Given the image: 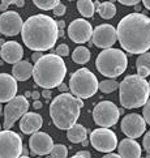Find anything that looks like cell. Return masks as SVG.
I'll list each match as a JSON object with an SVG mask.
<instances>
[{
  "label": "cell",
  "instance_id": "cell-47",
  "mask_svg": "<svg viewBox=\"0 0 150 158\" xmlns=\"http://www.w3.org/2000/svg\"><path fill=\"white\" fill-rule=\"evenodd\" d=\"M59 37H64V29H59Z\"/></svg>",
  "mask_w": 150,
  "mask_h": 158
},
{
  "label": "cell",
  "instance_id": "cell-41",
  "mask_svg": "<svg viewBox=\"0 0 150 158\" xmlns=\"http://www.w3.org/2000/svg\"><path fill=\"white\" fill-rule=\"evenodd\" d=\"M14 4L17 5L18 8H22V7H24V5H25V0H16Z\"/></svg>",
  "mask_w": 150,
  "mask_h": 158
},
{
  "label": "cell",
  "instance_id": "cell-25",
  "mask_svg": "<svg viewBox=\"0 0 150 158\" xmlns=\"http://www.w3.org/2000/svg\"><path fill=\"white\" fill-rule=\"evenodd\" d=\"M77 9L81 13V16H84L86 19H90L94 16L95 12V7H94L93 0H77Z\"/></svg>",
  "mask_w": 150,
  "mask_h": 158
},
{
  "label": "cell",
  "instance_id": "cell-6",
  "mask_svg": "<svg viewBox=\"0 0 150 158\" xmlns=\"http://www.w3.org/2000/svg\"><path fill=\"white\" fill-rule=\"evenodd\" d=\"M98 72L104 77L116 78L121 76L128 67V58L119 48H104L95 59Z\"/></svg>",
  "mask_w": 150,
  "mask_h": 158
},
{
  "label": "cell",
  "instance_id": "cell-45",
  "mask_svg": "<svg viewBox=\"0 0 150 158\" xmlns=\"http://www.w3.org/2000/svg\"><path fill=\"white\" fill-rule=\"evenodd\" d=\"M64 26H65L64 21H58V27H59V29H64Z\"/></svg>",
  "mask_w": 150,
  "mask_h": 158
},
{
  "label": "cell",
  "instance_id": "cell-19",
  "mask_svg": "<svg viewBox=\"0 0 150 158\" xmlns=\"http://www.w3.org/2000/svg\"><path fill=\"white\" fill-rule=\"evenodd\" d=\"M43 124V119L39 114L37 112H29L24 114L20 119V129L22 133L25 135H31L37 131H39Z\"/></svg>",
  "mask_w": 150,
  "mask_h": 158
},
{
  "label": "cell",
  "instance_id": "cell-14",
  "mask_svg": "<svg viewBox=\"0 0 150 158\" xmlns=\"http://www.w3.org/2000/svg\"><path fill=\"white\" fill-rule=\"evenodd\" d=\"M93 26L85 19H76L68 26V37L72 42L75 43H86L91 38Z\"/></svg>",
  "mask_w": 150,
  "mask_h": 158
},
{
  "label": "cell",
  "instance_id": "cell-9",
  "mask_svg": "<svg viewBox=\"0 0 150 158\" xmlns=\"http://www.w3.org/2000/svg\"><path fill=\"white\" fill-rule=\"evenodd\" d=\"M29 101L25 95H16L14 98L8 101L4 107V124L5 129H10L13 124L21 119V116L29 111Z\"/></svg>",
  "mask_w": 150,
  "mask_h": 158
},
{
  "label": "cell",
  "instance_id": "cell-37",
  "mask_svg": "<svg viewBox=\"0 0 150 158\" xmlns=\"http://www.w3.org/2000/svg\"><path fill=\"white\" fill-rule=\"evenodd\" d=\"M42 56H43L42 51H34V52H33V55H31V59L34 60V63H35L37 60H39L42 58Z\"/></svg>",
  "mask_w": 150,
  "mask_h": 158
},
{
  "label": "cell",
  "instance_id": "cell-27",
  "mask_svg": "<svg viewBox=\"0 0 150 158\" xmlns=\"http://www.w3.org/2000/svg\"><path fill=\"white\" fill-rule=\"evenodd\" d=\"M119 88V82L114 80V78H107V80H103L99 82V85H98V90H101L102 93L104 94H110V93H112L115 92L116 89Z\"/></svg>",
  "mask_w": 150,
  "mask_h": 158
},
{
  "label": "cell",
  "instance_id": "cell-44",
  "mask_svg": "<svg viewBox=\"0 0 150 158\" xmlns=\"http://www.w3.org/2000/svg\"><path fill=\"white\" fill-rule=\"evenodd\" d=\"M142 3L145 5V8H148L150 10V0H142Z\"/></svg>",
  "mask_w": 150,
  "mask_h": 158
},
{
  "label": "cell",
  "instance_id": "cell-35",
  "mask_svg": "<svg viewBox=\"0 0 150 158\" xmlns=\"http://www.w3.org/2000/svg\"><path fill=\"white\" fill-rule=\"evenodd\" d=\"M118 2L123 5H136V4L140 3L141 0H118Z\"/></svg>",
  "mask_w": 150,
  "mask_h": 158
},
{
  "label": "cell",
  "instance_id": "cell-22",
  "mask_svg": "<svg viewBox=\"0 0 150 158\" xmlns=\"http://www.w3.org/2000/svg\"><path fill=\"white\" fill-rule=\"evenodd\" d=\"M87 136V129L82 126V124H73L71 128L67 129V137L71 143L73 144H80L82 143Z\"/></svg>",
  "mask_w": 150,
  "mask_h": 158
},
{
  "label": "cell",
  "instance_id": "cell-18",
  "mask_svg": "<svg viewBox=\"0 0 150 158\" xmlns=\"http://www.w3.org/2000/svg\"><path fill=\"white\" fill-rule=\"evenodd\" d=\"M0 56H2V59L5 63L14 64V63H17V61L22 60L24 48H22V46L18 42L8 41L0 47Z\"/></svg>",
  "mask_w": 150,
  "mask_h": 158
},
{
  "label": "cell",
  "instance_id": "cell-53",
  "mask_svg": "<svg viewBox=\"0 0 150 158\" xmlns=\"http://www.w3.org/2000/svg\"><path fill=\"white\" fill-rule=\"evenodd\" d=\"M110 2H111V3H114V2H116V0H110Z\"/></svg>",
  "mask_w": 150,
  "mask_h": 158
},
{
  "label": "cell",
  "instance_id": "cell-48",
  "mask_svg": "<svg viewBox=\"0 0 150 158\" xmlns=\"http://www.w3.org/2000/svg\"><path fill=\"white\" fill-rule=\"evenodd\" d=\"M81 144H82V146H87V144H89V141H87V140L85 139V140H84V141H82V143H81Z\"/></svg>",
  "mask_w": 150,
  "mask_h": 158
},
{
  "label": "cell",
  "instance_id": "cell-1",
  "mask_svg": "<svg viewBox=\"0 0 150 158\" xmlns=\"http://www.w3.org/2000/svg\"><path fill=\"white\" fill-rule=\"evenodd\" d=\"M116 35L120 46L129 54H144L150 50V19L142 13H129L118 24Z\"/></svg>",
  "mask_w": 150,
  "mask_h": 158
},
{
  "label": "cell",
  "instance_id": "cell-17",
  "mask_svg": "<svg viewBox=\"0 0 150 158\" xmlns=\"http://www.w3.org/2000/svg\"><path fill=\"white\" fill-rule=\"evenodd\" d=\"M17 80L8 73H0V102H8L17 94Z\"/></svg>",
  "mask_w": 150,
  "mask_h": 158
},
{
  "label": "cell",
  "instance_id": "cell-13",
  "mask_svg": "<svg viewBox=\"0 0 150 158\" xmlns=\"http://www.w3.org/2000/svg\"><path fill=\"white\" fill-rule=\"evenodd\" d=\"M120 128H121V132H123L127 137L138 139L145 133L146 122L144 119V116L138 115V114H128L123 118Z\"/></svg>",
  "mask_w": 150,
  "mask_h": 158
},
{
  "label": "cell",
  "instance_id": "cell-21",
  "mask_svg": "<svg viewBox=\"0 0 150 158\" xmlns=\"http://www.w3.org/2000/svg\"><path fill=\"white\" fill-rule=\"evenodd\" d=\"M33 67L27 60H20L12 67V76L17 81H27L33 76Z\"/></svg>",
  "mask_w": 150,
  "mask_h": 158
},
{
  "label": "cell",
  "instance_id": "cell-36",
  "mask_svg": "<svg viewBox=\"0 0 150 158\" xmlns=\"http://www.w3.org/2000/svg\"><path fill=\"white\" fill-rule=\"evenodd\" d=\"M76 157H86V158H89V157H91V153L90 152H87V150H81V152H77V153L75 154V158Z\"/></svg>",
  "mask_w": 150,
  "mask_h": 158
},
{
  "label": "cell",
  "instance_id": "cell-50",
  "mask_svg": "<svg viewBox=\"0 0 150 158\" xmlns=\"http://www.w3.org/2000/svg\"><path fill=\"white\" fill-rule=\"evenodd\" d=\"M25 97H31V93L30 92H26L25 93Z\"/></svg>",
  "mask_w": 150,
  "mask_h": 158
},
{
  "label": "cell",
  "instance_id": "cell-39",
  "mask_svg": "<svg viewBox=\"0 0 150 158\" xmlns=\"http://www.w3.org/2000/svg\"><path fill=\"white\" fill-rule=\"evenodd\" d=\"M58 89H59V92L60 93H65V92H68V89H69V85H65V84H60V85L58 86Z\"/></svg>",
  "mask_w": 150,
  "mask_h": 158
},
{
  "label": "cell",
  "instance_id": "cell-11",
  "mask_svg": "<svg viewBox=\"0 0 150 158\" xmlns=\"http://www.w3.org/2000/svg\"><path fill=\"white\" fill-rule=\"evenodd\" d=\"M90 144L95 150L101 153L114 152L118 148V137L114 131L107 127H101L94 129L90 135Z\"/></svg>",
  "mask_w": 150,
  "mask_h": 158
},
{
  "label": "cell",
  "instance_id": "cell-3",
  "mask_svg": "<svg viewBox=\"0 0 150 158\" xmlns=\"http://www.w3.org/2000/svg\"><path fill=\"white\" fill-rule=\"evenodd\" d=\"M82 106V99L72 93L65 92L56 95L50 105V116L55 127L63 131L71 128L79 120Z\"/></svg>",
  "mask_w": 150,
  "mask_h": 158
},
{
  "label": "cell",
  "instance_id": "cell-7",
  "mask_svg": "<svg viewBox=\"0 0 150 158\" xmlns=\"http://www.w3.org/2000/svg\"><path fill=\"white\" fill-rule=\"evenodd\" d=\"M98 85L99 81L97 80V76L87 68L77 69L69 78V89L72 94L81 99L91 98L97 93Z\"/></svg>",
  "mask_w": 150,
  "mask_h": 158
},
{
  "label": "cell",
  "instance_id": "cell-23",
  "mask_svg": "<svg viewBox=\"0 0 150 158\" xmlns=\"http://www.w3.org/2000/svg\"><path fill=\"white\" fill-rule=\"evenodd\" d=\"M136 68H137V75L141 77H148L150 75V52H144L140 54L136 60Z\"/></svg>",
  "mask_w": 150,
  "mask_h": 158
},
{
  "label": "cell",
  "instance_id": "cell-43",
  "mask_svg": "<svg viewBox=\"0 0 150 158\" xmlns=\"http://www.w3.org/2000/svg\"><path fill=\"white\" fill-rule=\"evenodd\" d=\"M33 106H34V109H41V107H42V103L39 102V101H38V99H35V102H34V105H33Z\"/></svg>",
  "mask_w": 150,
  "mask_h": 158
},
{
  "label": "cell",
  "instance_id": "cell-8",
  "mask_svg": "<svg viewBox=\"0 0 150 158\" xmlns=\"http://www.w3.org/2000/svg\"><path fill=\"white\" fill-rule=\"evenodd\" d=\"M120 118V110L111 101H101L93 109V120L99 127H112Z\"/></svg>",
  "mask_w": 150,
  "mask_h": 158
},
{
  "label": "cell",
  "instance_id": "cell-29",
  "mask_svg": "<svg viewBox=\"0 0 150 158\" xmlns=\"http://www.w3.org/2000/svg\"><path fill=\"white\" fill-rule=\"evenodd\" d=\"M68 156V148L63 144H56L54 145L52 150L50 152V157H67Z\"/></svg>",
  "mask_w": 150,
  "mask_h": 158
},
{
  "label": "cell",
  "instance_id": "cell-16",
  "mask_svg": "<svg viewBox=\"0 0 150 158\" xmlns=\"http://www.w3.org/2000/svg\"><path fill=\"white\" fill-rule=\"evenodd\" d=\"M29 148L31 150V154L34 156H46L50 154V152L54 148V141L50 135L46 132L37 131L31 133L29 139Z\"/></svg>",
  "mask_w": 150,
  "mask_h": 158
},
{
  "label": "cell",
  "instance_id": "cell-20",
  "mask_svg": "<svg viewBox=\"0 0 150 158\" xmlns=\"http://www.w3.org/2000/svg\"><path fill=\"white\" fill-rule=\"evenodd\" d=\"M118 153L123 158H138L142 154V149H141V145L136 141V139L127 137L119 143Z\"/></svg>",
  "mask_w": 150,
  "mask_h": 158
},
{
  "label": "cell",
  "instance_id": "cell-49",
  "mask_svg": "<svg viewBox=\"0 0 150 158\" xmlns=\"http://www.w3.org/2000/svg\"><path fill=\"white\" fill-rule=\"evenodd\" d=\"M135 9H136L137 12H138V10H141V7H140V5H138V4H136V5H135Z\"/></svg>",
  "mask_w": 150,
  "mask_h": 158
},
{
  "label": "cell",
  "instance_id": "cell-54",
  "mask_svg": "<svg viewBox=\"0 0 150 158\" xmlns=\"http://www.w3.org/2000/svg\"><path fill=\"white\" fill-rule=\"evenodd\" d=\"M149 90H150V81H149Z\"/></svg>",
  "mask_w": 150,
  "mask_h": 158
},
{
  "label": "cell",
  "instance_id": "cell-30",
  "mask_svg": "<svg viewBox=\"0 0 150 158\" xmlns=\"http://www.w3.org/2000/svg\"><path fill=\"white\" fill-rule=\"evenodd\" d=\"M55 54L59 55V56H68L69 55V46L68 44H65V43H62V44H59V46L56 47V50H55Z\"/></svg>",
  "mask_w": 150,
  "mask_h": 158
},
{
  "label": "cell",
  "instance_id": "cell-51",
  "mask_svg": "<svg viewBox=\"0 0 150 158\" xmlns=\"http://www.w3.org/2000/svg\"><path fill=\"white\" fill-rule=\"evenodd\" d=\"M4 43H5V41H4V39H0V47H2Z\"/></svg>",
  "mask_w": 150,
  "mask_h": 158
},
{
  "label": "cell",
  "instance_id": "cell-26",
  "mask_svg": "<svg viewBox=\"0 0 150 158\" xmlns=\"http://www.w3.org/2000/svg\"><path fill=\"white\" fill-rule=\"evenodd\" d=\"M97 12H98V15L101 16L102 19L110 20V19H112L114 16L116 15V7L114 5V3L104 2V3L99 4V7L97 8Z\"/></svg>",
  "mask_w": 150,
  "mask_h": 158
},
{
  "label": "cell",
  "instance_id": "cell-34",
  "mask_svg": "<svg viewBox=\"0 0 150 158\" xmlns=\"http://www.w3.org/2000/svg\"><path fill=\"white\" fill-rule=\"evenodd\" d=\"M16 0H2V4H0V10L2 12H5V10L8 9V7L10 4H13Z\"/></svg>",
  "mask_w": 150,
  "mask_h": 158
},
{
  "label": "cell",
  "instance_id": "cell-42",
  "mask_svg": "<svg viewBox=\"0 0 150 158\" xmlns=\"http://www.w3.org/2000/svg\"><path fill=\"white\" fill-rule=\"evenodd\" d=\"M39 97H41V93H38L37 90H34V92L31 93V98H33V99H38Z\"/></svg>",
  "mask_w": 150,
  "mask_h": 158
},
{
  "label": "cell",
  "instance_id": "cell-2",
  "mask_svg": "<svg viewBox=\"0 0 150 158\" xmlns=\"http://www.w3.org/2000/svg\"><path fill=\"white\" fill-rule=\"evenodd\" d=\"M21 37L31 51L51 50L59 38L58 21L47 15L30 16L22 25Z\"/></svg>",
  "mask_w": 150,
  "mask_h": 158
},
{
  "label": "cell",
  "instance_id": "cell-4",
  "mask_svg": "<svg viewBox=\"0 0 150 158\" xmlns=\"http://www.w3.org/2000/svg\"><path fill=\"white\" fill-rule=\"evenodd\" d=\"M67 75V65L62 56L56 54L43 55L35 61L33 77L38 86L43 89L58 88L64 81Z\"/></svg>",
  "mask_w": 150,
  "mask_h": 158
},
{
  "label": "cell",
  "instance_id": "cell-28",
  "mask_svg": "<svg viewBox=\"0 0 150 158\" xmlns=\"http://www.w3.org/2000/svg\"><path fill=\"white\" fill-rule=\"evenodd\" d=\"M33 3L42 10H51L60 3V0H33Z\"/></svg>",
  "mask_w": 150,
  "mask_h": 158
},
{
  "label": "cell",
  "instance_id": "cell-31",
  "mask_svg": "<svg viewBox=\"0 0 150 158\" xmlns=\"http://www.w3.org/2000/svg\"><path fill=\"white\" fill-rule=\"evenodd\" d=\"M142 116L145 122L150 126V99H148L146 103L142 106Z\"/></svg>",
  "mask_w": 150,
  "mask_h": 158
},
{
  "label": "cell",
  "instance_id": "cell-52",
  "mask_svg": "<svg viewBox=\"0 0 150 158\" xmlns=\"http://www.w3.org/2000/svg\"><path fill=\"white\" fill-rule=\"evenodd\" d=\"M3 111V106H2V102H0V112Z\"/></svg>",
  "mask_w": 150,
  "mask_h": 158
},
{
  "label": "cell",
  "instance_id": "cell-32",
  "mask_svg": "<svg viewBox=\"0 0 150 158\" xmlns=\"http://www.w3.org/2000/svg\"><path fill=\"white\" fill-rule=\"evenodd\" d=\"M142 146L145 152L148 153V157H150V131L145 133V136H144V140H142Z\"/></svg>",
  "mask_w": 150,
  "mask_h": 158
},
{
  "label": "cell",
  "instance_id": "cell-46",
  "mask_svg": "<svg viewBox=\"0 0 150 158\" xmlns=\"http://www.w3.org/2000/svg\"><path fill=\"white\" fill-rule=\"evenodd\" d=\"M21 156H22V157H27V156H29V152H27V149L25 148V146H24V149H22Z\"/></svg>",
  "mask_w": 150,
  "mask_h": 158
},
{
  "label": "cell",
  "instance_id": "cell-10",
  "mask_svg": "<svg viewBox=\"0 0 150 158\" xmlns=\"http://www.w3.org/2000/svg\"><path fill=\"white\" fill-rule=\"evenodd\" d=\"M22 149L24 145L18 133L9 129L0 131V158H18Z\"/></svg>",
  "mask_w": 150,
  "mask_h": 158
},
{
  "label": "cell",
  "instance_id": "cell-15",
  "mask_svg": "<svg viewBox=\"0 0 150 158\" xmlns=\"http://www.w3.org/2000/svg\"><path fill=\"white\" fill-rule=\"evenodd\" d=\"M22 21L21 16L14 10H5L0 15V33L7 37H14L22 30Z\"/></svg>",
  "mask_w": 150,
  "mask_h": 158
},
{
  "label": "cell",
  "instance_id": "cell-40",
  "mask_svg": "<svg viewBox=\"0 0 150 158\" xmlns=\"http://www.w3.org/2000/svg\"><path fill=\"white\" fill-rule=\"evenodd\" d=\"M110 157H115V158H119V153H114V152H108V153H104V158H110Z\"/></svg>",
  "mask_w": 150,
  "mask_h": 158
},
{
  "label": "cell",
  "instance_id": "cell-38",
  "mask_svg": "<svg viewBox=\"0 0 150 158\" xmlns=\"http://www.w3.org/2000/svg\"><path fill=\"white\" fill-rule=\"evenodd\" d=\"M41 95H43L46 99L51 98V89H43V92L41 93Z\"/></svg>",
  "mask_w": 150,
  "mask_h": 158
},
{
  "label": "cell",
  "instance_id": "cell-5",
  "mask_svg": "<svg viewBox=\"0 0 150 158\" xmlns=\"http://www.w3.org/2000/svg\"><path fill=\"white\" fill-rule=\"evenodd\" d=\"M119 99L124 109H138L149 99V82L140 75H129L119 84Z\"/></svg>",
  "mask_w": 150,
  "mask_h": 158
},
{
  "label": "cell",
  "instance_id": "cell-24",
  "mask_svg": "<svg viewBox=\"0 0 150 158\" xmlns=\"http://www.w3.org/2000/svg\"><path fill=\"white\" fill-rule=\"evenodd\" d=\"M91 58L90 50L86 48L85 46H79L75 48V51L72 52V60L76 64H86Z\"/></svg>",
  "mask_w": 150,
  "mask_h": 158
},
{
  "label": "cell",
  "instance_id": "cell-33",
  "mask_svg": "<svg viewBox=\"0 0 150 158\" xmlns=\"http://www.w3.org/2000/svg\"><path fill=\"white\" fill-rule=\"evenodd\" d=\"M52 12H54V15L55 16H63V15H65V12H67V8H65V5L63 4V3H59L56 7H55L54 9H52Z\"/></svg>",
  "mask_w": 150,
  "mask_h": 158
},
{
  "label": "cell",
  "instance_id": "cell-12",
  "mask_svg": "<svg viewBox=\"0 0 150 158\" xmlns=\"http://www.w3.org/2000/svg\"><path fill=\"white\" fill-rule=\"evenodd\" d=\"M118 35H116V29L110 25V24H102L98 25L95 29H93L91 34V42L94 46H97L99 48H110L112 47Z\"/></svg>",
  "mask_w": 150,
  "mask_h": 158
}]
</instances>
